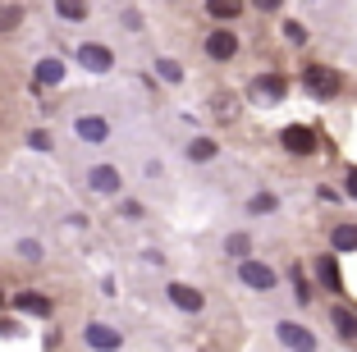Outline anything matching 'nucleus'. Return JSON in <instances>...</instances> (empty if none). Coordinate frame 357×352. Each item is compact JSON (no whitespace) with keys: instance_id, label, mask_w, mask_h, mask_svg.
Returning a JSON list of instances; mask_svg holds the SVG:
<instances>
[{"instance_id":"7","label":"nucleus","mask_w":357,"mask_h":352,"mask_svg":"<svg viewBox=\"0 0 357 352\" xmlns=\"http://www.w3.org/2000/svg\"><path fill=\"white\" fill-rule=\"evenodd\" d=\"M206 55L211 60H234V55H238V37H234V32H211L206 37Z\"/></svg>"},{"instance_id":"12","label":"nucleus","mask_w":357,"mask_h":352,"mask_svg":"<svg viewBox=\"0 0 357 352\" xmlns=\"http://www.w3.org/2000/svg\"><path fill=\"white\" fill-rule=\"evenodd\" d=\"M316 280L326 284L330 293H339L344 289V280H339V261L335 257H316Z\"/></svg>"},{"instance_id":"8","label":"nucleus","mask_w":357,"mask_h":352,"mask_svg":"<svg viewBox=\"0 0 357 352\" xmlns=\"http://www.w3.org/2000/svg\"><path fill=\"white\" fill-rule=\"evenodd\" d=\"M87 183H92V192L110 197V192H119V169L115 165H96V169H87Z\"/></svg>"},{"instance_id":"28","label":"nucleus","mask_w":357,"mask_h":352,"mask_svg":"<svg viewBox=\"0 0 357 352\" xmlns=\"http://www.w3.org/2000/svg\"><path fill=\"white\" fill-rule=\"evenodd\" d=\"M348 197H357V165L348 169Z\"/></svg>"},{"instance_id":"26","label":"nucleus","mask_w":357,"mask_h":352,"mask_svg":"<svg viewBox=\"0 0 357 352\" xmlns=\"http://www.w3.org/2000/svg\"><path fill=\"white\" fill-rule=\"evenodd\" d=\"M28 146H37V151H51V133H28Z\"/></svg>"},{"instance_id":"19","label":"nucleus","mask_w":357,"mask_h":352,"mask_svg":"<svg viewBox=\"0 0 357 352\" xmlns=\"http://www.w3.org/2000/svg\"><path fill=\"white\" fill-rule=\"evenodd\" d=\"M225 252H229V257H243V261H252V257H248V252H252V238H248V234H229V243H225Z\"/></svg>"},{"instance_id":"10","label":"nucleus","mask_w":357,"mask_h":352,"mask_svg":"<svg viewBox=\"0 0 357 352\" xmlns=\"http://www.w3.org/2000/svg\"><path fill=\"white\" fill-rule=\"evenodd\" d=\"M83 339L92 343L96 352H115V348H119V330H110V325H87Z\"/></svg>"},{"instance_id":"21","label":"nucleus","mask_w":357,"mask_h":352,"mask_svg":"<svg viewBox=\"0 0 357 352\" xmlns=\"http://www.w3.org/2000/svg\"><path fill=\"white\" fill-rule=\"evenodd\" d=\"M156 73L165 78V83H178V78H183V69H178L174 60H156Z\"/></svg>"},{"instance_id":"14","label":"nucleus","mask_w":357,"mask_h":352,"mask_svg":"<svg viewBox=\"0 0 357 352\" xmlns=\"http://www.w3.org/2000/svg\"><path fill=\"white\" fill-rule=\"evenodd\" d=\"M330 321H335V330L344 334V339H357V311L353 307H335V311H330Z\"/></svg>"},{"instance_id":"16","label":"nucleus","mask_w":357,"mask_h":352,"mask_svg":"<svg viewBox=\"0 0 357 352\" xmlns=\"http://www.w3.org/2000/svg\"><path fill=\"white\" fill-rule=\"evenodd\" d=\"M206 10L215 14V19H238V14H243V0H206Z\"/></svg>"},{"instance_id":"13","label":"nucleus","mask_w":357,"mask_h":352,"mask_svg":"<svg viewBox=\"0 0 357 352\" xmlns=\"http://www.w3.org/2000/svg\"><path fill=\"white\" fill-rule=\"evenodd\" d=\"M60 78H64V64L60 60H42V64H37V73H32V83H37V87H55Z\"/></svg>"},{"instance_id":"15","label":"nucleus","mask_w":357,"mask_h":352,"mask_svg":"<svg viewBox=\"0 0 357 352\" xmlns=\"http://www.w3.org/2000/svg\"><path fill=\"white\" fill-rule=\"evenodd\" d=\"M330 243H335V252H353L357 247V224H335Z\"/></svg>"},{"instance_id":"1","label":"nucleus","mask_w":357,"mask_h":352,"mask_svg":"<svg viewBox=\"0 0 357 352\" xmlns=\"http://www.w3.org/2000/svg\"><path fill=\"white\" fill-rule=\"evenodd\" d=\"M303 83H307L312 96H335L344 78H339L335 69H326V64H312V69H303Z\"/></svg>"},{"instance_id":"22","label":"nucleus","mask_w":357,"mask_h":352,"mask_svg":"<svg viewBox=\"0 0 357 352\" xmlns=\"http://www.w3.org/2000/svg\"><path fill=\"white\" fill-rule=\"evenodd\" d=\"M284 37H289L294 46H303L307 42V28H303V23H284Z\"/></svg>"},{"instance_id":"30","label":"nucleus","mask_w":357,"mask_h":352,"mask_svg":"<svg viewBox=\"0 0 357 352\" xmlns=\"http://www.w3.org/2000/svg\"><path fill=\"white\" fill-rule=\"evenodd\" d=\"M0 302H5V298H0Z\"/></svg>"},{"instance_id":"23","label":"nucleus","mask_w":357,"mask_h":352,"mask_svg":"<svg viewBox=\"0 0 357 352\" xmlns=\"http://www.w3.org/2000/svg\"><path fill=\"white\" fill-rule=\"evenodd\" d=\"M19 257H23V261H42V247H37L32 238H23V243H19Z\"/></svg>"},{"instance_id":"20","label":"nucleus","mask_w":357,"mask_h":352,"mask_svg":"<svg viewBox=\"0 0 357 352\" xmlns=\"http://www.w3.org/2000/svg\"><path fill=\"white\" fill-rule=\"evenodd\" d=\"M188 155H192V160H211V155H215V142H211V137H192Z\"/></svg>"},{"instance_id":"18","label":"nucleus","mask_w":357,"mask_h":352,"mask_svg":"<svg viewBox=\"0 0 357 352\" xmlns=\"http://www.w3.org/2000/svg\"><path fill=\"white\" fill-rule=\"evenodd\" d=\"M55 10H60V19H87V0H55Z\"/></svg>"},{"instance_id":"25","label":"nucleus","mask_w":357,"mask_h":352,"mask_svg":"<svg viewBox=\"0 0 357 352\" xmlns=\"http://www.w3.org/2000/svg\"><path fill=\"white\" fill-rule=\"evenodd\" d=\"M294 289H298V293H294L298 302H307V298H312V289H307V280H303V270H294Z\"/></svg>"},{"instance_id":"4","label":"nucleus","mask_w":357,"mask_h":352,"mask_svg":"<svg viewBox=\"0 0 357 352\" xmlns=\"http://www.w3.org/2000/svg\"><path fill=\"white\" fill-rule=\"evenodd\" d=\"M280 142H284V151H294V155H312L316 151V133H312V128H303V124H289L280 133Z\"/></svg>"},{"instance_id":"5","label":"nucleus","mask_w":357,"mask_h":352,"mask_svg":"<svg viewBox=\"0 0 357 352\" xmlns=\"http://www.w3.org/2000/svg\"><path fill=\"white\" fill-rule=\"evenodd\" d=\"M78 64H83L87 73H110L115 55L105 51V46H92V42H83V46H78Z\"/></svg>"},{"instance_id":"3","label":"nucleus","mask_w":357,"mask_h":352,"mask_svg":"<svg viewBox=\"0 0 357 352\" xmlns=\"http://www.w3.org/2000/svg\"><path fill=\"white\" fill-rule=\"evenodd\" d=\"M238 280L248 284V289H257V293H271L275 289V270L266 266V261H243V266H238Z\"/></svg>"},{"instance_id":"24","label":"nucleus","mask_w":357,"mask_h":352,"mask_svg":"<svg viewBox=\"0 0 357 352\" xmlns=\"http://www.w3.org/2000/svg\"><path fill=\"white\" fill-rule=\"evenodd\" d=\"M252 211H257V215H266V211H275V197H271V192H257V197H252Z\"/></svg>"},{"instance_id":"29","label":"nucleus","mask_w":357,"mask_h":352,"mask_svg":"<svg viewBox=\"0 0 357 352\" xmlns=\"http://www.w3.org/2000/svg\"><path fill=\"white\" fill-rule=\"evenodd\" d=\"M257 10H280V0H252Z\"/></svg>"},{"instance_id":"17","label":"nucleus","mask_w":357,"mask_h":352,"mask_svg":"<svg viewBox=\"0 0 357 352\" xmlns=\"http://www.w3.org/2000/svg\"><path fill=\"white\" fill-rule=\"evenodd\" d=\"M257 92L271 96V101H280V96H284V78H280V73H266V78H257Z\"/></svg>"},{"instance_id":"2","label":"nucleus","mask_w":357,"mask_h":352,"mask_svg":"<svg viewBox=\"0 0 357 352\" xmlns=\"http://www.w3.org/2000/svg\"><path fill=\"white\" fill-rule=\"evenodd\" d=\"M280 343L284 348H294V352H316V334L307 330V325H298V321H280Z\"/></svg>"},{"instance_id":"11","label":"nucleus","mask_w":357,"mask_h":352,"mask_svg":"<svg viewBox=\"0 0 357 352\" xmlns=\"http://www.w3.org/2000/svg\"><path fill=\"white\" fill-rule=\"evenodd\" d=\"M78 137H83V142H105V137H110V124H105L101 114H87V119H78Z\"/></svg>"},{"instance_id":"6","label":"nucleus","mask_w":357,"mask_h":352,"mask_svg":"<svg viewBox=\"0 0 357 352\" xmlns=\"http://www.w3.org/2000/svg\"><path fill=\"white\" fill-rule=\"evenodd\" d=\"M14 307H19L23 311V316H42V321H46V316H51V311H55V302L51 298H46V293H14Z\"/></svg>"},{"instance_id":"27","label":"nucleus","mask_w":357,"mask_h":352,"mask_svg":"<svg viewBox=\"0 0 357 352\" xmlns=\"http://www.w3.org/2000/svg\"><path fill=\"white\" fill-rule=\"evenodd\" d=\"M19 19H23L19 10H0V28H14V23H19Z\"/></svg>"},{"instance_id":"9","label":"nucleus","mask_w":357,"mask_h":352,"mask_svg":"<svg viewBox=\"0 0 357 352\" xmlns=\"http://www.w3.org/2000/svg\"><path fill=\"white\" fill-rule=\"evenodd\" d=\"M165 293H169V302H174L178 311H202V307H206V298H202L192 284H169Z\"/></svg>"}]
</instances>
